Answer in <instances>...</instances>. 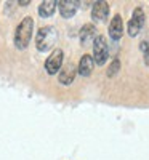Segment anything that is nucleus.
<instances>
[{"label":"nucleus","instance_id":"f257e3e1","mask_svg":"<svg viewBox=\"0 0 149 160\" xmlns=\"http://www.w3.org/2000/svg\"><path fill=\"white\" fill-rule=\"evenodd\" d=\"M32 32H34V19L31 16L23 18L15 31V47L18 50H26L31 43Z\"/></svg>","mask_w":149,"mask_h":160},{"label":"nucleus","instance_id":"f03ea898","mask_svg":"<svg viewBox=\"0 0 149 160\" xmlns=\"http://www.w3.org/2000/svg\"><path fill=\"white\" fill-rule=\"evenodd\" d=\"M56 40H58V31L53 26H44V28L39 29L35 35V47L39 51L47 53L55 47Z\"/></svg>","mask_w":149,"mask_h":160},{"label":"nucleus","instance_id":"7ed1b4c3","mask_svg":"<svg viewBox=\"0 0 149 160\" xmlns=\"http://www.w3.org/2000/svg\"><path fill=\"white\" fill-rule=\"evenodd\" d=\"M109 58V45L103 34H98L93 40V61L96 66H104Z\"/></svg>","mask_w":149,"mask_h":160},{"label":"nucleus","instance_id":"20e7f679","mask_svg":"<svg viewBox=\"0 0 149 160\" xmlns=\"http://www.w3.org/2000/svg\"><path fill=\"white\" fill-rule=\"evenodd\" d=\"M144 21H146V16H144V11L143 8H135L133 10V15L128 21V26H127V31H128V35L130 37H136L141 29H143V26H144Z\"/></svg>","mask_w":149,"mask_h":160},{"label":"nucleus","instance_id":"39448f33","mask_svg":"<svg viewBox=\"0 0 149 160\" xmlns=\"http://www.w3.org/2000/svg\"><path fill=\"white\" fill-rule=\"evenodd\" d=\"M63 59H64V53L61 48H56L51 55L47 58L45 61V71L50 74V75H56L61 68H63Z\"/></svg>","mask_w":149,"mask_h":160},{"label":"nucleus","instance_id":"423d86ee","mask_svg":"<svg viewBox=\"0 0 149 160\" xmlns=\"http://www.w3.org/2000/svg\"><path fill=\"white\" fill-rule=\"evenodd\" d=\"M75 75H77V66L72 61H67L66 64H63L58 80H59V83H63V85H71L75 80Z\"/></svg>","mask_w":149,"mask_h":160},{"label":"nucleus","instance_id":"0eeeda50","mask_svg":"<svg viewBox=\"0 0 149 160\" xmlns=\"http://www.w3.org/2000/svg\"><path fill=\"white\" fill-rule=\"evenodd\" d=\"M109 15V3L101 0V2H95L91 7V19L95 22H103L107 19Z\"/></svg>","mask_w":149,"mask_h":160},{"label":"nucleus","instance_id":"6e6552de","mask_svg":"<svg viewBox=\"0 0 149 160\" xmlns=\"http://www.w3.org/2000/svg\"><path fill=\"white\" fill-rule=\"evenodd\" d=\"M79 7H80V2H77V0H59L58 2L59 15L63 18H72L77 13Z\"/></svg>","mask_w":149,"mask_h":160},{"label":"nucleus","instance_id":"1a4fd4ad","mask_svg":"<svg viewBox=\"0 0 149 160\" xmlns=\"http://www.w3.org/2000/svg\"><path fill=\"white\" fill-rule=\"evenodd\" d=\"M107 32H109L111 40H120L122 35H124V21H122L120 15H114V18L111 19V24L107 28Z\"/></svg>","mask_w":149,"mask_h":160},{"label":"nucleus","instance_id":"9d476101","mask_svg":"<svg viewBox=\"0 0 149 160\" xmlns=\"http://www.w3.org/2000/svg\"><path fill=\"white\" fill-rule=\"evenodd\" d=\"M95 66L96 64H95V61H93V56L91 55H84L82 58H80L79 64H77V72L82 77H90Z\"/></svg>","mask_w":149,"mask_h":160},{"label":"nucleus","instance_id":"9b49d317","mask_svg":"<svg viewBox=\"0 0 149 160\" xmlns=\"http://www.w3.org/2000/svg\"><path fill=\"white\" fill-rule=\"evenodd\" d=\"M96 28H95V24L88 22V24H84L82 29H80L79 32V37H80V43L82 45H87L88 42H91V40L96 38Z\"/></svg>","mask_w":149,"mask_h":160},{"label":"nucleus","instance_id":"f8f14e48","mask_svg":"<svg viewBox=\"0 0 149 160\" xmlns=\"http://www.w3.org/2000/svg\"><path fill=\"white\" fill-rule=\"evenodd\" d=\"M56 7H58V3L55 0H45V2H42L39 5V15L42 18H50V16H53Z\"/></svg>","mask_w":149,"mask_h":160},{"label":"nucleus","instance_id":"ddd939ff","mask_svg":"<svg viewBox=\"0 0 149 160\" xmlns=\"http://www.w3.org/2000/svg\"><path fill=\"white\" fill-rule=\"evenodd\" d=\"M120 71V61L119 59H114L112 62H111V66H109V68H107V77H109V78H112L117 72Z\"/></svg>","mask_w":149,"mask_h":160},{"label":"nucleus","instance_id":"4468645a","mask_svg":"<svg viewBox=\"0 0 149 160\" xmlns=\"http://www.w3.org/2000/svg\"><path fill=\"white\" fill-rule=\"evenodd\" d=\"M141 50H143V55H144V64L149 66V40L141 43Z\"/></svg>","mask_w":149,"mask_h":160},{"label":"nucleus","instance_id":"2eb2a0df","mask_svg":"<svg viewBox=\"0 0 149 160\" xmlns=\"http://www.w3.org/2000/svg\"><path fill=\"white\" fill-rule=\"evenodd\" d=\"M19 5H29V0H19Z\"/></svg>","mask_w":149,"mask_h":160}]
</instances>
